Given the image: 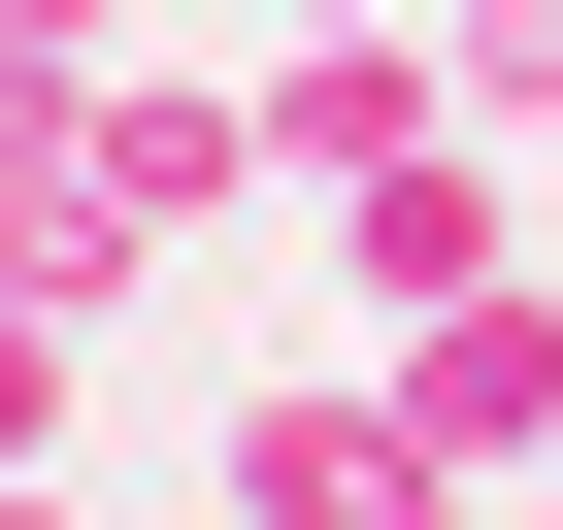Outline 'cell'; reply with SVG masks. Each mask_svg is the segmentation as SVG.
<instances>
[{
	"label": "cell",
	"instance_id": "ba28073f",
	"mask_svg": "<svg viewBox=\"0 0 563 530\" xmlns=\"http://www.w3.org/2000/svg\"><path fill=\"white\" fill-rule=\"evenodd\" d=\"M67 166H100V67H67V34H0V199H67Z\"/></svg>",
	"mask_w": 563,
	"mask_h": 530
},
{
	"label": "cell",
	"instance_id": "277c9868",
	"mask_svg": "<svg viewBox=\"0 0 563 530\" xmlns=\"http://www.w3.org/2000/svg\"><path fill=\"white\" fill-rule=\"evenodd\" d=\"M232 199H265V100H232V67H166V34H133V67H100V232H133V265H199V232H232Z\"/></svg>",
	"mask_w": 563,
	"mask_h": 530
},
{
	"label": "cell",
	"instance_id": "9c48e42d",
	"mask_svg": "<svg viewBox=\"0 0 563 530\" xmlns=\"http://www.w3.org/2000/svg\"><path fill=\"white\" fill-rule=\"evenodd\" d=\"M0 34H67V67H133V0H0Z\"/></svg>",
	"mask_w": 563,
	"mask_h": 530
},
{
	"label": "cell",
	"instance_id": "8fae6325",
	"mask_svg": "<svg viewBox=\"0 0 563 530\" xmlns=\"http://www.w3.org/2000/svg\"><path fill=\"white\" fill-rule=\"evenodd\" d=\"M265 34H332V0H265Z\"/></svg>",
	"mask_w": 563,
	"mask_h": 530
},
{
	"label": "cell",
	"instance_id": "5b68a950",
	"mask_svg": "<svg viewBox=\"0 0 563 530\" xmlns=\"http://www.w3.org/2000/svg\"><path fill=\"white\" fill-rule=\"evenodd\" d=\"M431 133H464V100H431V34H398V0L265 34V166H299V199H332V166H431Z\"/></svg>",
	"mask_w": 563,
	"mask_h": 530
},
{
	"label": "cell",
	"instance_id": "7c38bea8",
	"mask_svg": "<svg viewBox=\"0 0 563 530\" xmlns=\"http://www.w3.org/2000/svg\"><path fill=\"white\" fill-rule=\"evenodd\" d=\"M497 530H563V497H497Z\"/></svg>",
	"mask_w": 563,
	"mask_h": 530
},
{
	"label": "cell",
	"instance_id": "3957f363",
	"mask_svg": "<svg viewBox=\"0 0 563 530\" xmlns=\"http://www.w3.org/2000/svg\"><path fill=\"white\" fill-rule=\"evenodd\" d=\"M497 265H530V166H497V133L332 166V332H431V299H497Z\"/></svg>",
	"mask_w": 563,
	"mask_h": 530
},
{
	"label": "cell",
	"instance_id": "7a4b0ae2",
	"mask_svg": "<svg viewBox=\"0 0 563 530\" xmlns=\"http://www.w3.org/2000/svg\"><path fill=\"white\" fill-rule=\"evenodd\" d=\"M398 365V431L464 464V497H563V265H497V299H431V332H365Z\"/></svg>",
	"mask_w": 563,
	"mask_h": 530
},
{
	"label": "cell",
	"instance_id": "6da1fadb",
	"mask_svg": "<svg viewBox=\"0 0 563 530\" xmlns=\"http://www.w3.org/2000/svg\"><path fill=\"white\" fill-rule=\"evenodd\" d=\"M199 530H497V497L398 431V365H232V464H199Z\"/></svg>",
	"mask_w": 563,
	"mask_h": 530
},
{
	"label": "cell",
	"instance_id": "30bf717a",
	"mask_svg": "<svg viewBox=\"0 0 563 530\" xmlns=\"http://www.w3.org/2000/svg\"><path fill=\"white\" fill-rule=\"evenodd\" d=\"M0 530H100V497H67V464H34V497H0Z\"/></svg>",
	"mask_w": 563,
	"mask_h": 530
},
{
	"label": "cell",
	"instance_id": "52a82bcc",
	"mask_svg": "<svg viewBox=\"0 0 563 530\" xmlns=\"http://www.w3.org/2000/svg\"><path fill=\"white\" fill-rule=\"evenodd\" d=\"M431 100L464 133H563V0H431Z\"/></svg>",
	"mask_w": 563,
	"mask_h": 530
},
{
	"label": "cell",
	"instance_id": "8992f818",
	"mask_svg": "<svg viewBox=\"0 0 563 530\" xmlns=\"http://www.w3.org/2000/svg\"><path fill=\"white\" fill-rule=\"evenodd\" d=\"M67 398H100V299H34V265H0V497L67 464Z\"/></svg>",
	"mask_w": 563,
	"mask_h": 530
}]
</instances>
